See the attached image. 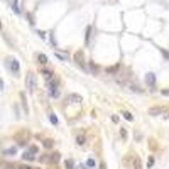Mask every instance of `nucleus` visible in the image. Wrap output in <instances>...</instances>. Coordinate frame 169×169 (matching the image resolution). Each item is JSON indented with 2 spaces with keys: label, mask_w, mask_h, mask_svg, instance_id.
I'll return each instance as SVG.
<instances>
[{
  "label": "nucleus",
  "mask_w": 169,
  "mask_h": 169,
  "mask_svg": "<svg viewBox=\"0 0 169 169\" xmlns=\"http://www.w3.org/2000/svg\"><path fill=\"white\" fill-rule=\"evenodd\" d=\"M86 166H88V168H95V161L88 159V161H86Z\"/></svg>",
  "instance_id": "393cba45"
},
{
  "label": "nucleus",
  "mask_w": 169,
  "mask_h": 169,
  "mask_svg": "<svg viewBox=\"0 0 169 169\" xmlns=\"http://www.w3.org/2000/svg\"><path fill=\"white\" fill-rule=\"evenodd\" d=\"M7 66L10 68V71L17 76L19 74V71H20V66H19V61L15 59V58H10V59H7Z\"/></svg>",
  "instance_id": "f03ea898"
},
{
  "label": "nucleus",
  "mask_w": 169,
  "mask_h": 169,
  "mask_svg": "<svg viewBox=\"0 0 169 169\" xmlns=\"http://www.w3.org/2000/svg\"><path fill=\"white\" fill-rule=\"evenodd\" d=\"M85 140H86L85 135H78V137H76V144H78V146H85Z\"/></svg>",
  "instance_id": "dca6fc26"
},
{
  "label": "nucleus",
  "mask_w": 169,
  "mask_h": 169,
  "mask_svg": "<svg viewBox=\"0 0 169 169\" xmlns=\"http://www.w3.org/2000/svg\"><path fill=\"white\" fill-rule=\"evenodd\" d=\"M130 90H132V91H139V93H142V88L135 86V85H132V86H130Z\"/></svg>",
  "instance_id": "a878e982"
},
{
  "label": "nucleus",
  "mask_w": 169,
  "mask_h": 169,
  "mask_svg": "<svg viewBox=\"0 0 169 169\" xmlns=\"http://www.w3.org/2000/svg\"><path fill=\"white\" fill-rule=\"evenodd\" d=\"M37 63L39 64H46L48 63V56L46 54H37Z\"/></svg>",
  "instance_id": "4468645a"
},
{
  "label": "nucleus",
  "mask_w": 169,
  "mask_h": 169,
  "mask_svg": "<svg viewBox=\"0 0 169 169\" xmlns=\"http://www.w3.org/2000/svg\"><path fill=\"white\" fill-rule=\"evenodd\" d=\"M12 9H14V12H15V14H20L19 2H17V0H12Z\"/></svg>",
  "instance_id": "2eb2a0df"
},
{
  "label": "nucleus",
  "mask_w": 169,
  "mask_h": 169,
  "mask_svg": "<svg viewBox=\"0 0 169 169\" xmlns=\"http://www.w3.org/2000/svg\"><path fill=\"white\" fill-rule=\"evenodd\" d=\"M54 56H56V58H59L61 61H68V54H64V52H59V51H54Z\"/></svg>",
  "instance_id": "9b49d317"
},
{
  "label": "nucleus",
  "mask_w": 169,
  "mask_h": 169,
  "mask_svg": "<svg viewBox=\"0 0 169 169\" xmlns=\"http://www.w3.org/2000/svg\"><path fill=\"white\" fill-rule=\"evenodd\" d=\"M0 29H2V22H0Z\"/></svg>",
  "instance_id": "473e14b6"
},
{
  "label": "nucleus",
  "mask_w": 169,
  "mask_h": 169,
  "mask_svg": "<svg viewBox=\"0 0 169 169\" xmlns=\"http://www.w3.org/2000/svg\"><path fill=\"white\" fill-rule=\"evenodd\" d=\"M48 88H49V95L52 98H58V97H59V88H58V83H56V81H54V83L49 81V83H48Z\"/></svg>",
  "instance_id": "7ed1b4c3"
},
{
  "label": "nucleus",
  "mask_w": 169,
  "mask_h": 169,
  "mask_svg": "<svg viewBox=\"0 0 169 169\" xmlns=\"http://www.w3.org/2000/svg\"><path fill=\"white\" fill-rule=\"evenodd\" d=\"M37 86V81H36V74L34 73H27V76H26V88L29 90L30 93L36 90Z\"/></svg>",
  "instance_id": "f257e3e1"
},
{
  "label": "nucleus",
  "mask_w": 169,
  "mask_h": 169,
  "mask_svg": "<svg viewBox=\"0 0 169 169\" xmlns=\"http://www.w3.org/2000/svg\"><path fill=\"white\" fill-rule=\"evenodd\" d=\"M162 95H164V97H168V95H169V88L168 90H162Z\"/></svg>",
  "instance_id": "c85d7f7f"
},
{
  "label": "nucleus",
  "mask_w": 169,
  "mask_h": 169,
  "mask_svg": "<svg viewBox=\"0 0 169 169\" xmlns=\"http://www.w3.org/2000/svg\"><path fill=\"white\" fill-rule=\"evenodd\" d=\"M146 83H147V86L150 90H154L156 88V74L154 73H147L146 74Z\"/></svg>",
  "instance_id": "39448f33"
},
{
  "label": "nucleus",
  "mask_w": 169,
  "mask_h": 169,
  "mask_svg": "<svg viewBox=\"0 0 169 169\" xmlns=\"http://www.w3.org/2000/svg\"><path fill=\"white\" fill-rule=\"evenodd\" d=\"M66 169H74V162H73L71 159L66 161Z\"/></svg>",
  "instance_id": "aec40b11"
},
{
  "label": "nucleus",
  "mask_w": 169,
  "mask_h": 169,
  "mask_svg": "<svg viewBox=\"0 0 169 169\" xmlns=\"http://www.w3.org/2000/svg\"><path fill=\"white\" fill-rule=\"evenodd\" d=\"M19 169H32V168H30V166H20Z\"/></svg>",
  "instance_id": "c756f323"
},
{
  "label": "nucleus",
  "mask_w": 169,
  "mask_h": 169,
  "mask_svg": "<svg viewBox=\"0 0 169 169\" xmlns=\"http://www.w3.org/2000/svg\"><path fill=\"white\" fill-rule=\"evenodd\" d=\"M119 70H120V64H115V66H112V68H108V70H107V73H117Z\"/></svg>",
  "instance_id": "a211bd4d"
},
{
  "label": "nucleus",
  "mask_w": 169,
  "mask_h": 169,
  "mask_svg": "<svg viewBox=\"0 0 169 169\" xmlns=\"http://www.w3.org/2000/svg\"><path fill=\"white\" fill-rule=\"evenodd\" d=\"M120 135H122V139H127V130L123 129V127L120 129Z\"/></svg>",
  "instance_id": "5701e85b"
},
{
  "label": "nucleus",
  "mask_w": 169,
  "mask_h": 169,
  "mask_svg": "<svg viewBox=\"0 0 169 169\" xmlns=\"http://www.w3.org/2000/svg\"><path fill=\"white\" fill-rule=\"evenodd\" d=\"M66 101L71 103V105H76V103H81L83 98H81V95H76V93H70L68 97H66Z\"/></svg>",
  "instance_id": "20e7f679"
},
{
  "label": "nucleus",
  "mask_w": 169,
  "mask_h": 169,
  "mask_svg": "<svg viewBox=\"0 0 169 169\" xmlns=\"http://www.w3.org/2000/svg\"><path fill=\"white\" fill-rule=\"evenodd\" d=\"M59 152H54V154H48V162H58L59 161Z\"/></svg>",
  "instance_id": "1a4fd4ad"
},
{
  "label": "nucleus",
  "mask_w": 169,
  "mask_h": 169,
  "mask_svg": "<svg viewBox=\"0 0 169 169\" xmlns=\"http://www.w3.org/2000/svg\"><path fill=\"white\" fill-rule=\"evenodd\" d=\"M161 52H162V54H164V56H166V58H168V59H169V52H168V51H164V49H161Z\"/></svg>",
  "instance_id": "cd10ccee"
},
{
  "label": "nucleus",
  "mask_w": 169,
  "mask_h": 169,
  "mask_svg": "<svg viewBox=\"0 0 169 169\" xmlns=\"http://www.w3.org/2000/svg\"><path fill=\"white\" fill-rule=\"evenodd\" d=\"M22 159H24V161H34V159H36V156H34L32 152H29V150H26V152L22 154Z\"/></svg>",
  "instance_id": "9d476101"
},
{
  "label": "nucleus",
  "mask_w": 169,
  "mask_h": 169,
  "mask_svg": "<svg viewBox=\"0 0 169 169\" xmlns=\"http://www.w3.org/2000/svg\"><path fill=\"white\" fill-rule=\"evenodd\" d=\"M2 90H3V81L0 80V91H2Z\"/></svg>",
  "instance_id": "7c9ffc66"
},
{
  "label": "nucleus",
  "mask_w": 169,
  "mask_h": 169,
  "mask_svg": "<svg viewBox=\"0 0 169 169\" xmlns=\"http://www.w3.org/2000/svg\"><path fill=\"white\" fill-rule=\"evenodd\" d=\"M27 150H29V152H32V154L36 156V154H37V150H39V149H37V146H29V149H27Z\"/></svg>",
  "instance_id": "6ab92c4d"
},
{
  "label": "nucleus",
  "mask_w": 169,
  "mask_h": 169,
  "mask_svg": "<svg viewBox=\"0 0 169 169\" xmlns=\"http://www.w3.org/2000/svg\"><path fill=\"white\" fill-rule=\"evenodd\" d=\"M74 59H76V63H78L80 66L85 68V61H83V52H81V51H78V52L74 54Z\"/></svg>",
  "instance_id": "6e6552de"
},
{
  "label": "nucleus",
  "mask_w": 169,
  "mask_h": 169,
  "mask_svg": "<svg viewBox=\"0 0 169 169\" xmlns=\"http://www.w3.org/2000/svg\"><path fill=\"white\" fill-rule=\"evenodd\" d=\"M90 36H91V27H88V29H86V41H85L86 44L90 42Z\"/></svg>",
  "instance_id": "4be33fe9"
},
{
  "label": "nucleus",
  "mask_w": 169,
  "mask_h": 169,
  "mask_svg": "<svg viewBox=\"0 0 169 169\" xmlns=\"http://www.w3.org/2000/svg\"><path fill=\"white\" fill-rule=\"evenodd\" d=\"M15 154H17V149L15 147H10V149L3 150V156H15Z\"/></svg>",
  "instance_id": "ddd939ff"
},
{
  "label": "nucleus",
  "mask_w": 169,
  "mask_h": 169,
  "mask_svg": "<svg viewBox=\"0 0 169 169\" xmlns=\"http://www.w3.org/2000/svg\"><path fill=\"white\" fill-rule=\"evenodd\" d=\"M49 120H51V122H52V123H54V125L58 123V117H56L54 113H51V115H49Z\"/></svg>",
  "instance_id": "412c9836"
},
{
  "label": "nucleus",
  "mask_w": 169,
  "mask_h": 169,
  "mask_svg": "<svg viewBox=\"0 0 169 169\" xmlns=\"http://www.w3.org/2000/svg\"><path fill=\"white\" fill-rule=\"evenodd\" d=\"M42 146L46 147V149H52L54 147V140H51V139H46L44 142H42Z\"/></svg>",
  "instance_id": "f8f14e48"
},
{
  "label": "nucleus",
  "mask_w": 169,
  "mask_h": 169,
  "mask_svg": "<svg viewBox=\"0 0 169 169\" xmlns=\"http://www.w3.org/2000/svg\"><path fill=\"white\" fill-rule=\"evenodd\" d=\"M149 115H152V117H157V115H162L164 113V107H152V108H149V112H147Z\"/></svg>",
  "instance_id": "423d86ee"
},
{
  "label": "nucleus",
  "mask_w": 169,
  "mask_h": 169,
  "mask_svg": "<svg viewBox=\"0 0 169 169\" xmlns=\"http://www.w3.org/2000/svg\"><path fill=\"white\" fill-rule=\"evenodd\" d=\"M134 166H135V169H140V159H139V157L134 161Z\"/></svg>",
  "instance_id": "bb28decb"
},
{
  "label": "nucleus",
  "mask_w": 169,
  "mask_h": 169,
  "mask_svg": "<svg viewBox=\"0 0 169 169\" xmlns=\"http://www.w3.org/2000/svg\"><path fill=\"white\" fill-rule=\"evenodd\" d=\"M41 74H42L48 81H51L52 78H54V73H52L51 70H46V68H42V70H41Z\"/></svg>",
  "instance_id": "0eeeda50"
},
{
  "label": "nucleus",
  "mask_w": 169,
  "mask_h": 169,
  "mask_svg": "<svg viewBox=\"0 0 169 169\" xmlns=\"http://www.w3.org/2000/svg\"><path fill=\"white\" fill-rule=\"evenodd\" d=\"M152 166H154V157L150 156L149 159H147V168H152Z\"/></svg>",
  "instance_id": "b1692460"
},
{
  "label": "nucleus",
  "mask_w": 169,
  "mask_h": 169,
  "mask_svg": "<svg viewBox=\"0 0 169 169\" xmlns=\"http://www.w3.org/2000/svg\"><path fill=\"white\" fill-rule=\"evenodd\" d=\"M100 169H105V164H103V162H101V164H100Z\"/></svg>",
  "instance_id": "2f4dec72"
},
{
  "label": "nucleus",
  "mask_w": 169,
  "mask_h": 169,
  "mask_svg": "<svg viewBox=\"0 0 169 169\" xmlns=\"http://www.w3.org/2000/svg\"><path fill=\"white\" fill-rule=\"evenodd\" d=\"M122 115H123V119H125V120H129V122H132V120H134V115H132L130 112H123Z\"/></svg>",
  "instance_id": "f3484780"
}]
</instances>
